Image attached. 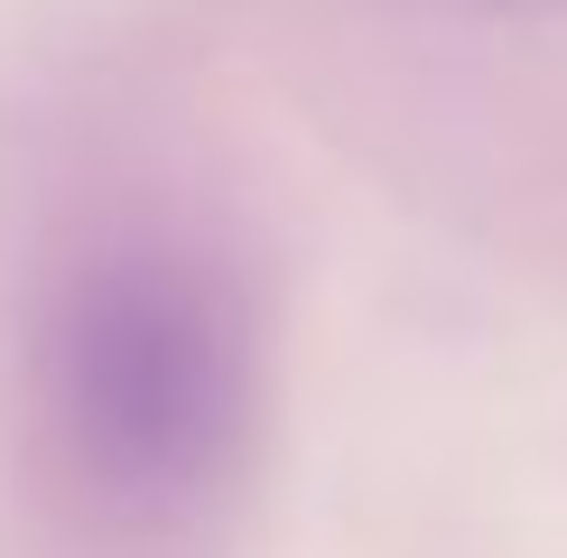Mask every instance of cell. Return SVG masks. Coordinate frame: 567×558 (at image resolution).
<instances>
[{"instance_id":"6da1fadb","label":"cell","mask_w":567,"mask_h":558,"mask_svg":"<svg viewBox=\"0 0 567 558\" xmlns=\"http://www.w3.org/2000/svg\"><path fill=\"white\" fill-rule=\"evenodd\" d=\"M56 401L93 475L122 494H186L243 428V326L186 261H112L56 335Z\"/></svg>"}]
</instances>
